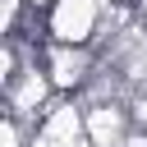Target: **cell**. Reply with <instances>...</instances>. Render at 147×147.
<instances>
[{
  "label": "cell",
  "mask_w": 147,
  "mask_h": 147,
  "mask_svg": "<svg viewBox=\"0 0 147 147\" xmlns=\"http://www.w3.org/2000/svg\"><path fill=\"white\" fill-rule=\"evenodd\" d=\"M41 64H46L55 92H74V96H78V92L87 87V78L96 74L101 55H96V46H78V41H46Z\"/></svg>",
  "instance_id": "6da1fadb"
},
{
  "label": "cell",
  "mask_w": 147,
  "mask_h": 147,
  "mask_svg": "<svg viewBox=\"0 0 147 147\" xmlns=\"http://www.w3.org/2000/svg\"><path fill=\"white\" fill-rule=\"evenodd\" d=\"M101 9H106V0H51V9H46L51 41L92 46L96 32H101Z\"/></svg>",
  "instance_id": "7a4b0ae2"
}]
</instances>
